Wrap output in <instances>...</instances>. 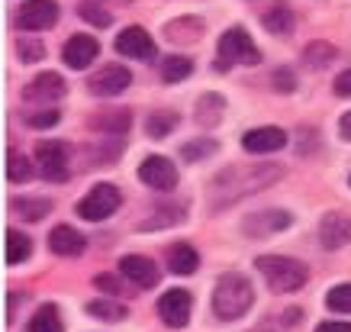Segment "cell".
Listing matches in <instances>:
<instances>
[{"mask_svg": "<svg viewBox=\"0 0 351 332\" xmlns=\"http://www.w3.org/2000/svg\"><path fill=\"white\" fill-rule=\"evenodd\" d=\"M32 165H29V158L23 155V152H16V149H10L7 152V178H10L13 184H26V181H32Z\"/></svg>", "mask_w": 351, "mask_h": 332, "instance_id": "obj_24", "label": "cell"}, {"mask_svg": "<svg viewBox=\"0 0 351 332\" xmlns=\"http://www.w3.org/2000/svg\"><path fill=\"white\" fill-rule=\"evenodd\" d=\"M97 55H100V45H97V39L94 36H87V32H75V36L64 43V49H62L64 64H68V68H75V71L87 68Z\"/></svg>", "mask_w": 351, "mask_h": 332, "instance_id": "obj_13", "label": "cell"}, {"mask_svg": "<svg viewBox=\"0 0 351 332\" xmlns=\"http://www.w3.org/2000/svg\"><path fill=\"white\" fill-rule=\"evenodd\" d=\"M261 62V52L255 49V43L248 39V32L242 26H232L219 36V58H216V68L226 71L229 64H258Z\"/></svg>", "mask_w": 351, "mask_h": 332, "instance_id": "obj_4", "label": "cell"}, {"mask_svg": "<svg viewBox=\"0 0 351 332\" xmlns=\"http://www.w3.org/2000/svg\"><path fill=\"white\" fill-rule=\"evenodd\" d=\"M348 184H351V178H348Z\"/></svg>", "mask_w": 351, "mask_h": 332, "instance_id": "obj_43", "label": "cell"}, {"mask_svg": "<svg viewBox=\"0 0 351 332\" xmlns=\"http://www.w3.org/2000/svg\"><path fill=\"white\" fill-rule=\"evenodd\" d=\"M197 265H200V255H197V248L187 246V242H178V246L168 252V268L174 271V274H193L197 271Z\"/></svg>", "mask_w": 351, "mask_h": 332, "instance_id": "obj_19", "label": "cell"}, {"mask_svg": "<svg viewBox=\"0 0 351 332\" xmlns=\"http://www.w3.org/2000/svg\"><path fill=\"white\" fill-rule=\"evenodd\" d=\"M58 23V3L55 0H26L20 10H16V26L29 32L49 29Z\"/></svg>", "mask_w": 351, "mask_h": 332, "instance_id": "obj_7", "label": "cell"}, {"mask_svg": "<svg viewBox=\"0 0 351 332\" xmlns=\"http://www.w3.org/2000/svg\"><path fill=\"white\" fill-rule=\"evenodd\" d=\"M16 52H20L23 64H32V62H39V58H43L45 49H43V43H36V39H20Z\"/></svg>", "mask_w": 351, "mask_h": 332, "instance_id": "obj_35", "label": "cell"}, {"mask_svg": "<svg viewBox=\"0 0 351 332\" xmlns=\"http://www.w3.org/2000/svg\"><path fill=\"white\" fill-rule=\"evenodd\" d=\"M339 136L351 142V110H348V113H341V119H339Z\"/></svg>", "mask_w": 351, "mask_h": 332, "instance_id": "obj_42", "label": "cell"}, {"mask_svg": "<svg viewBox=\"0 0 351 332\" xmlns=\"http://www.w3.org/2000/svg\"><path fill=\"white\" fill-rule=\"evenodd\" d=\"M319 242L322 248H341L351 242V220L341 213H326L319 223Z\"/></svg>", "mask_w": 351, "mask_h": 332, "instance_id": "obj_16", "label": "cell"}, {"mask_svg": "<svg viewBox=\"0 0 351 332\" xmlns=\"http://www.w3.org/2000/svg\"><path fill=\"white\" fill-rule=\"evenodd\" d=\"M216 152V142H210V139H193V142H184L181 145V155L187 161H197V158H210Z\"/></svg>", "mask_w": 351, "mask_h": 332, "instance_id": "obj_34", "label": "cell"}, {"mask_svg": "<svg viewBox=\"0 0 351 332\" xmlns=\"http://www.w3.org/2000/svg\"><path fill=\"white\" fill-rule=\"evenodd\" d=\"M191 294L187 290H165L158 297V316L171 329H184L191 322Z\"/></svg>", "mask_w": 351, "mask_h": 332, "instance_id": "obj_10", "label": "cell"}, {"mask_svg": "<svg viewBox=\"0 0 351 332\" xmlns=\"http://www.w3.org/2000/svg\"><path fill=\"white\" fill-rule=\"evenodd\" d=\"M290 226V213L287 210H265V213L248 216L245 223V233L248 236H271V233H280Z\"/></svg>", "mask_w": 351, "mask_h": 332, "instance_id": "obj_18", "label": "cell"}, {"mask_svg": "<svg viewBox=\"0 0 351 332\" xmlns=\"http://www.w3.org/2000/svg\"><path fill=\"white\" fill-rule=\"evenodd\" d=\"M119 274L129 278L132 284H138V287H155L161 278L158 268H155V261L145 255H126L119 261Z\"/></svg>", "mask_w": 351, "mask_h": 332, "instance_id": "obj_15", "label": "cell"}, {"mask_svg": "<svg viewBox=\"0 0 351 332\" xmlns=\"http://www.w3.org/2000/svg\"><path fill=\"white\" fill-rule=\"evenodd\" d=\"M280 178V165H255V168H245V165H232L223 174H216L213 181V197L216 206L219 204H232L245 193H255L267 184H274Z\"/></svg>", "mask_w": 351, "mask_h": 332, "instance_id": "obj_1", "label": "cell"}, {"mask_svg": "<svg viewBox=\"0 0 351 332\" xmlns=\"http://www.w3.org/2000/svg\"><path fill=\"white\" fill-rule=\"evenodd\" d=\"M129 84H132V71L123 68V64H104L97 75L87 78L90 94H97V97H117V94H123Z\"/></svg>", "mask_w": 351, "mask_h": 332, "instance_id": "obj_9", "label": "cell"}, {"mask_svg": "<svg viewBox=\"0 0 351 332\" xmlns=\"http://www.w3.org/2000/svg\"><path fill=\"white\" fill-rule=\"evenodd\" d=\"M335 94H339V97H351V68H348V71H341V75L335 78Z\"/></svg>", "mask_w": 351, "mask_h": 332, "instance_id": "obj_38", "label": "cell"}, {"mask_svg": "<svg viewBox=\"0 0 351 332\" xmlns=\"http://www.w3.org/2000/svg\"><path fill=\"white\" fill-rule=\"evenodd\" d=\"M274 84L280 87L284 94H290V91L297 87V81H293V75H290V71H277V75H274Z\"/></svg>", "mask_w": 351, "mask_h": 332, "instance_id": "obj_40", "label": "cell"}, {"mask_svg": "<svg viewBox=\"0 0 351 332\" xmlns=\"http://www.w3.org/2000/svg\"><path fill=\"white\" fill-rule=\"evenodd\" d=\"M138 178H142V184H149L155 191H174L178 187V168L165 155H149L138 165Z\"/></svg>", "mask_w": 351, "mask_h": 332, "instance_id": "obj_8", "label": "cell"}, {"mask_svg": "<svg viewBox=\"0 0 351 332\" xmlns=\"http://www.w3.org/2000/svg\"><path fill=\"white\" fill-rule=\"evenodd\" d=\"M117 52L126 55V58H155V43H152V36L142 26H129L117 36Z\"/></svg>", "mask_w": 351, "mask_h": 332, "instance_id": "obj_14", "label": "cell"}, {"mask_svg": "<svg viewBox=\"0 0 351 332\" xmlns=\"http://www.w3.org/2000/svg\"><path fill=\"white\" fill-rule=\"evenodd\" d=\"M58 119H62V113L49 107V110H39V113H32V117L26 119V123H29L32 129H45V126H55Z\"/></svg>", "mask_w": 351, "mask_h": 332, "instance_id": "obj_37", "label": "cell"}, {"mask_svg": "<svg viewBox=\"0 0 351 332\" xmlns=\"http://www.w3.org/2000/svg\"><path fill=\"white\" fill-rule=\"evenodd\" d=\"M119 204H123V193H119L113 184H97L94 191L84 193V197L77 200L75 213L81 216V220H87V223H100V220H107V216L117 213Z\"/></svg>", "mask_w": 351, "mask_h": 332, "instance_id": "obj_5", "label": "cell"}, {"mask_svg": "<svg viewBox=\"0 0 351 332\" xmlns=\"http://www.w3.org/2000/svg\"><path fill=\"white\" fill-rule=\"evenodd\" d=\"M181 210L178 206H171V210H158V213L152 216L149 223L142 226V229H161V226H171V223H181Z\"/></svg>", "mask_w": 351, "mask_h": 332, "instance_id": "obj_36", "label": "cell"}, {"mask_svg": "<svg viewBox=\"0 0 351 332\" xmlns=\"http://www.w3.org/2000/svg\"><path fill=\"white\" fill-rule=\"evenodd\" d=\"M29 332H62V313H58V307H52V303L39 307L29 320Z\"/></svg>", "mask_w": 351, "mask_h": 332, "instance_id": "obj_23", "label": "cell"}, {"mask_svg": "<svg viewBox=\"0 0 351 332\" xmlns=\"http://www.w3.org/2000/svg\"><path fill=\"white\" fill-rule=\"evenodd\" d=\"M168 36H174V43H193L200 36V20H187V23H168L165 26Z\"/></svg>", "mask_w": 351, "mask_h": 332, "instance_id": "obj_33", "label": "cell"}, {"mask_svg": "<svg viewBox=\"0 0 351 332\" xmlns=\"http://www.w3.org/2000/svg\"><path fill=\"white\" fill-rule=\"evenodd\" d=\"M255 303V287L242 274H223L213 290V313L219 320H242Z\"/></svg>", "mask_w": 351, "mask_h": 332, "instance_id": "obj_2", "label": "cell"}, {"mask_svg": "<svg viewBox=\"0 0 351 332\" xmlns=\"http://www.w3.org/2000/svg\"><path fill=\"white\" fill-rule=\"evenodd\" d=\"M87 313L97 316V320H104V322H123L129 316V307L126 303H119V300H113V297H100V300L87 303Z\"/></svg>", "mask_w": 351, "mask_h": 332, "instance_id": "obj_21", "label": "cell"}, {"mask_svg": "<svg viewBox=\"0 0 351 332\" xmlns=\"http://www.w3.org/2000/svg\"><path fill=\"white\" fill-rule=\"evenodd\" d=\"M191 71H193V62L187 55H171V58H165V64H161V78H165L168 84L191 78Z\"/></svg>", "mask_w": 351, "mask_h": 332, "instance_id": "obj_26", "label": "cell"}, {"mask_svg": "<svg viewBox=\"0 0 351 332\" xmlns=\"http://www.w3.org/2000/svg\"><path fill=\"white\" fill-rule=\"evenodd\" d=\"M326 307L335 313H351V284H339L326 294Z\"/></svg>", "mask_w": 351, "mask_h": 332, "instance_id": "obj_32", "label": "cell"}, {"mask_svg": "<svg viewBox=\"0 0 351 332\" xmlns=\"http://www.w3.org/2000/svg\"><path fill=\"white\" fill-rule=\"evenodd\" d=\"M316 332H351V322H341V320H329V322H319Z\"/></svg>", "mask_w": 351, "mask_h": 332, "instance_id": "obj_41", "label": "cell"}, {"mask_svg": "<svg viewBox=\"0 0 351 332\" xmlns=\"http://www.w3.org/2000/svg\"><path fill=\"white\" fill-rule=\"evenodd\" d=\"M36 165L45 181H68L71 165H68V145L64 142H39L36 145Z\"/></svg>", "mask_w": 351, "mask_h": 332, "instance_id": "obj_6", "label": "cell"}, {"mask_svg": "<svg viewBox=\"0 0 351 332\" xmlns=\"http://www.w3.org/2000/svg\"><path fill=\"white\" fill-rule=\"evenodd\" d=\"M332 58H335V49H332L329 43H313V45H306V52H303V62H306L309 68H322V64H329Z\"/></svg>", "mask_w": 351, "mask_h": 332, "instance_id": "obj_31", "label": "cell"}, {"mask_svg": "<svg viewBox=\"0 0 351 332\" xmlns=\"http://www.w3.org/2000/svg\"><path fill=\"white\" fill-rule=\"evenodd\" d=\"M64 78L55 75V71H43V75H36L26 84L23 91V100H29V104H55V100H62L64 97Z\"/></svg>", "mask_w": 351, "mask_h": 332, "instance_id": "obj_11", "label": "cell"}, {"mask_svg": "<svg viewBox=\"0 0 351 332\" xmlns=\"http://www.w3.org/2000/svg\"><path fill=\"white\" fill-rule=\"evenodd\" d=\"M13 210L23 213V220H29V223H43L52 213V200H13Z\"/></svg>", "mask_w": 351, "mask_h": 332, "instance_id": "obj_28", "label": "cell"}, {"mask_svg": "<svg viewBox=\"0 0 351 332\" xmlns=\"http://www.w3.org/2000/svg\"><path fill=\"white\" fill-rule=\"evenodd\" d=\"M261 23H265V29L274 32V36H287V32H293V13H290L287 3L267 7V10L261 13Z\"/></svg>", "mask_w": 351, "mask_h": 332, "instance_id": "obj_20", "label": "cell"}, {"mask_svg": "<svg viewBox=\"0 0 351 332\" xmlns=\"http://www.w3.org/2000/svg\"><path fill=\"white\" fill-rule=\"evenodd\" d=\"M223 97H216V94H203L200 97V104H197V119L200 123H206V126H216L219 123V117H223Z\"/></svg>", "mask_w": 351, "mask_h": 332, "instance_id": "obj_27", "label": "cell"}, {"mask_svg": "<svg viewBox=\"0 0 351 332\" xmlns=\"http://www.w3.org/2000/svg\"><path fill=\"white\" fill-rule=\"evenodd\" d=\"M255 268L261 271V278L267 281V287L274 294H293L306 284L309 268L297 258L287 255H258L255 258Z\"/></svg>", "mask_w": 351, "mask_h": 332, "instance_id": "obj_3", "label": "cell"}, {"mask_svg": "<svg viewBox=\"0 0 351 332\" xmlns=\"http://www.w3.org/2000/svg\"><path fill=\"white\" fill-rule=\"evenodd\" d=\"M94 284H97V287H100V290H107L110 297H117V294H119V284H117V281H113V278H107V274H97V278H94Z\"/></svg>", "mask_w": 351, "mask_h": 332, "instance_id": "obj_39", "label": "cell"}, {"mask_svg": "<svg viewBox=\"0 0 351 332\" xmlns=\"http://www.w3.org/2000/svg\"><path fill=\"white\" fill-rule=\"evenodd\" d=\"M90 126L104 129V132H126L132 126V117H129V110H110V113H97Z\"/></svg>", "mask_w": 351, "mask_h": 332, "instance_id": "obj_25", "label": "cell"}, {"mask_svg": "<svg viewBox=\"0 0 351 332\" xmlns=\"http://www.w3.org/2000/svg\"><path fill=\"white\" fill-rule=\"evenodd\" d=\"M77 13H81V20L84 23L100 26V29H107L110 23H113V13H107V7H100L97 0H84V3L77 7Z\"/></svg>", "mask_w": 351, "mask_h": 332, "instance_id": "obj_29", "label": "cell"}, {"mask_svg": "<svg viewBox=\"0 0 351 332\" xmlns=\"http://www.w3.org/2000/svg\"><path fill=\"white\" fill-rule=\"evenodd\" d=\"M32 255V242L29 236H23L20 229H7V265H23Z\"/></svg>", "mask_w": 351, "mask_h": 332, "instance_id": "obj_22", "label": "cell"}, {"mask_svg": "<svg viewBox=\"0 0 351 332\" xmlns=\"http://www.w3.org/2000/svg\"><path fill=\"white\" fill-rule=\"evenodd\" d=\"M284 145H287V132L277 126L248 129L242 136V149L252 152V155H271V152H280Z\"/></svg>", "mask_w": 351, "mask_h": 332, "instance_id": "obj_12", "label": "cell"}, {"mask_svg": "<svg viewBox=\"0 0 351 332\" xmlns=\"http://www.w3.org/2000/svg\"><path fill=\"white\" fill-rule=\"evenodd\" d=\"M49 248L62 258H77L84 252V236L77 233L75 226H55L49 233Z\"/></svg>", "mask_w": 351, "mask_h": 332, "instance_id": "obj_17", "label": "cell"}, {"mask_svg": "<svg viewBox=\"0 0 351 332\" xmlns=\"http://www.w3.org/2000/svg\"><path fill=\"white\" fill-rule=\"evenodd\" d=\"M174 126H178V113H171V110H158V113H152L149 123H145L149 136H155V139H165Z\"/></svg>", "mask_w": 351, "mask_h": 332, "instance_id": "obj_30", "label": "cell"}]
</instances>
